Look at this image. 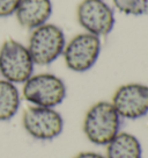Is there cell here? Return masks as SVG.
Instances as JSON below:
<instances>
[{"label": "cell", "instance_id": "obj_1", "mask_svg": "<svg viewBox=\"0 0 148 158\" xmlns=\"http://www.w3.org/2000/svg\"><path fill=\"white\" fill-rule=\"evenodd\" d=\"M122 118L111 101H99L86 113L84 133L90 143L96 145L107 144L120 131Z\"/></svg>", "mask_w": 148, "mask_h": 158}, {"label": "cell", "instance_id": "obj_2", "mask_svg": "<svg viewBox=\"0 0 148 158\" xmlns=\"http://www.w3.org/2000/svg\"><path fill=\"white\" fill-rule=\"evenodd\" d=\"M66 94L64 80L52 73L33 74L23 83L22 95L31 106L56 108L64 102Z\"/></svg>", "mask_w": 148, "mask_h": 158}, {"label": "cell", "instance_id": "obj_3", "mask_svg": "<svg viewBox=\"0 0 148 158\" xmlns=\"http://www.w3.org/2000/svg\"><path fill=\"white\" fill-rule=\"evenodd\" d=\"M66 43V37L60 27L45 23L31 30L27 48L35 65L46 66L63 55Z\"/></svg>", "mask_w": 148, "mask_h": 158}, {"label": "cell", "instance_id": "obj_4", "mask_svg": "<svg viewBox=\"0 0 148 158\" xmlns=\"http://www.w3.org/2000/svg\"><path fill=\"white\" fill-rule=\"evenodd\" d=\"M35 63L27 45L13 39L0 47V74L13 84H23L34 74Z\"/></svg>", "mask_w": 148, "mask_h": 158}, {"label": "cell", "instance_id": "obj_5", "mask_svg": "<svg viewBox=\"0 0 148 158\" xmlns=\"http://www.w3.org/2000/svg\"><path fill=\"white\" fill-rule=\"evenodd\" d=\"M22 126L30 137L45 142L59 137L65 122L56 108L30 106L23 113Z\"/></svg>", "mask_w": 148, "mask_h": 158}, {"label": "cell", "instance_id": "obj_6", "mask_svg": "<svg viewBox=\"0 0 148 158\" xmlns=\"http://www.w3.org/2000/svg\"><path fill=\"white\" fill-rule=\"evenodd\" d=\"M101 50L99 37L89 33L76 35L65 45L63 52L65 64L73 72H87L99 60Z\"/></svg>", "mask_w": 148, "mask_h": 158}, {"label": "cell", "instance_id": "obj_7", "mask_svg": "<svg viewBox=\"0 0 148 158\" xmlns=\"http://www.w3.org/2000/svg\"><path fill=\"white\" fill-rule=\"evenodd\" d=\"M78 21L86 33L101 39L112 31L116 18L104 0H84L78 7Z\"/></svg>", "mask_w": 148, "mask_h": 158}, {"label": "cell", "instance_id": "obj_8", "mask_svg": "<svg viewBox=\"0 0 148 158\" xmlns=\"http://www.w3.org/2000/svg\"><path fill=\"white\" fill-rule=\"evenodd\" d=\"M111 104L122 118L139 120L148 114V85L130 83L115 92Z\"/></svg>", "mask_w": 148, "mask_h": 158}, {"label": "cell", "instance_id": "obj_9", "mask_svg": "<svg viewBox=\"0 0 148 158\" xmlns=\"http://www.w3.org/2000/svg\"><path fill=\"white\" fill-rule=\"evenodd\" d=\"M52 10L51 0H21L14 15L23 28L34 30L48 23Z\"/></svg>", "mask_w": 148, "mask_h": 158}, {"label": "cell", "instance_id": "obj_10", "mask_svg": "<svg viewBox=\"0 0 148 158\" xmlns=\"http://www.w3.org/2000/svg\"><path fill=\"white\" fill-rule=\"evenodd\" d=\"M105 147L107 158H142L141 142L133 134L119 131Z\"/></svg>", "mask_w": 148, "mask_h": 158}, {"label": "cell", "instance_id": "obj_11", "mask_svg": "<svg viewBox=\"0 0 148 158\" xmlns=\"http://www.w3.org/2000/svg\"><path fill=\"white\" fill-rule=\"evenodd\" d=\"M21 105V94L18 86L0 79V122L10 121L18 114Z\"/></svg>", "mask_w": 148, "mask_h": 158}, {"label": "cell", "instance_id": "obj_12", "mask_svg": "<svg viewBox=\"0 0 148 158\" xmlns=\"http://www.w3.org/2000/svg\"><path fill=\"white\" fill-rule=\"evenodd\" d=\"M122 13L127 15H148V0H114Z\"/></svg>", "mask_w": 148, "mask_h": 158}, {"label": "cell", "instance_id": "obj_13", "mask_svg": "<svg viewBox=\"0 0 148 158\" xmlns=\"http://www.w3.org/2000/svg\"><path fill=\"white\" fill-rule=\"evenodd\" d=\"M21 0H0V18H8L15 14Z\"/></svg>", "mask_w": 148, "mask_h": 158}, {"label": "cell", "instance_id": "obj_14", "mask_svg": "<svg viewBox=\"0 0 148 158\" xmlns=\"http://www.w3.org/2000/svg\"><path fill=\"white\" fill-rule=\"evenodd\" d=\"M74 158H107V157H105V155L94 152V151H84V152H80L76 156H74Z\"/></svg>", "mask_w": 148, "mask_h": 158}]
</instances>
